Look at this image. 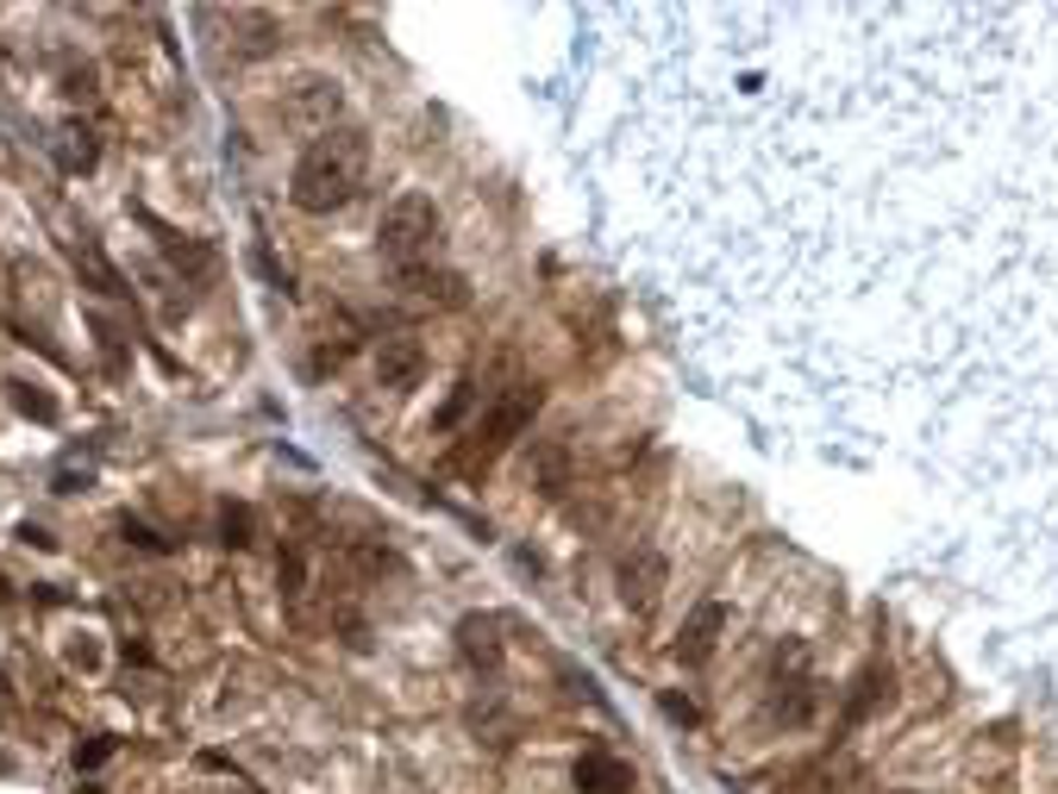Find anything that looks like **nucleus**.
<instances>
[{"mask_svg":"<svg viewBox=\"0 0 1058 794\" xmlns=\"http://www.w3.org/2000/svg\"><path fill=\"white\" fill-rule=\"evenodd\" d=\"M846 425L983 507L1058 620V7H1008L908 163L852 325Z\"/></svg>","mask_w":1058,"mask_h":794,"instance_id":"nucleus-1","label":"nucleus"},{"mask_svg":"<svg viewBox=\"0 0 1058 794\" xmlns=\"http://www.w3.org/2000/svg\"><path fill=\"white\" fill-rule=\"evenodd\" d=\"M364 170H370V138L357 125H332V132H313V145L302 150L288 195L302 213H332L364 188Z\"/></svg>","mask_w":1058,"mask_h":794,"instance_id":"nucleus-2","label":"nucleus"},{"mask_svg":"<svg viewBox=\"0 0 1058 794\" xmlns=\"http://www.w3.org/2000/svg\"><path fill=\"white\" fill-rule=\"evenodd\" d=\"M439 245V207L427 195H395L389 213H382V257L402 263V270H420Z\"/></svg>","mask_w":1058,"mask_h":794,"instance_id":"nucleus-3","label":"nucleus"},{"mask_svg":"<svg viewBox=\"0 0 1058 794\" xmlns=\"http://www.w3.org/2000/svg\"><path fill=\"white\" fill-rule=\"evenodd\" d=\"M539 400H545V395H539L532 382H520V388H507V395L489 407V420L477 425V457H482V463H489V457H502V450L514 445L520 432H527L532 413H539Z\"/></svg>","mask_w":1058,"mask_h":794,"instance_id":"nucleus-4","label":"nucleus"},{"mask_svg":"<svg viewBox=\"0 0 1058 794\" xmlns=\"http://www.w3.org/2000/svg\"><path fill=\"white\" fill-rule=\"evenodd\" d=\"M420 375H427V350H420V338L395 332V338H382V345H377V382H382V388H414Z\"/></svg>","mask_w":1058,"mask_h":794,"instance_id":"nucleus-5","label":"nucleus"},{"mask_svg":"<svg viewBox=\"0 0 1058 794\" xmlns=\"http://www.w3.org/2000/svg\"><path fill=\"white\" fill-rule=\"evenodd\" d=\"M657 588H664V563H657L652 550H639V557H627V563H620V595H627L632 613H652V607H657Z\"/></svg>","mask_w":1058,"mask_h":794,"instance_id":"nucleus-6","label":"nucleus"},{"mask_svg":"<svg viewBox=\"0 0 1058 794\" xmlns=\"http://www.w3.org/2000/svg\"><path fill=\"white\" fill-rule=\"evenodd\" d=\"M721 625H727V607H721V600L696 607V620L682 625V638H677V657H682V663H702L708 650H714V638H721Z\"/></svg>","mask_w":1058,"mask_h":794,"instance_id":"nucleus-7","label":"nucleus"},{"mask_svg":"<svg viewBox=\"0 0 1058 794\" xmlns=\"http://www.w3.org/2000/svg\"><path fill=\"white\" fill-rule=\"evenodd\" d=\"M577 789L582 794H627L632 789V770L620 764V757L589 750V757H577Z\"/></svg>","mask_w":1058,"mask_h":794,"instance_id":"nucleus-8","label":"nucleus"},{"mask_svg":"<svg viewBox=\"0 0 1058 794\" xmlns=\"http://www.w3.org/2000/svg\"><path fill=\"white\" fill-rule=\"evenodd\" d=\"M457 638H464V657H470V663H482V670H495V663H502V620L470 613V620L457 625Z\"/></svg>","mask_w":1058,"mask_h":794,"instance_id":"nucleus-9","label":"nucleus"},{"mask_svg":"<svg viewBox=\"0 0 1058 794\" xmlns=\"http://www.w3.org/2000/svg\"><path fill=\"white\" fill-rule=\"evenodd\" d=\"M402 288L427 307H464V282L457 275H432V270H402Z\"/></svg>","mask_w":1058,"mask_h":794,"instance_id":"nucleus-10","label":"nucleus"},{"mask_svg":"<svg viewBox=\"0 0 1058 794\" xmlns=\"http://www.w3.org/2000/svg\"><path fill=\"white\" fill-rule=\"evenodd\" d=\"M70 257H76V270L88 275V282H95L101 295H126V282H120V270H113V263H107V257H101V245H95V238H70Z\"/></svg>","mask_w":1058,"mask_h":794,"instance_id":"nucleus-11","label":"nucleus"},{"mask_svg":"<svg viewBox=\"0 0 1058 794\" xmlns=\"http://www.w3.org/2000/svg\"><path fill=\"white\" fill-rule=\"evenodd\" d=\"M251 538H257V513L245 507V500H226V507H220V545L245 550Z\"/></svg>","mask_w":1058,"mask_h":794,"instance_id":"nucleus-12","label":"nucleus"},{"mask_svg":"<svg viewBox=\"0 0 1058 794\" xmlns=\"http://www.w3.org/2000/svg\"><path fill=\"white\" fill-rule=\"evenodd\" d=\"M57 163H63L70 175H76V170H95V138H88V132H76V125H70V132H57Z\"/></svg>","mask_w":1058,"mask_h":794,"instance_id":"nucleus-13","label":"nucleus"},{"mask_svg":"<svg viewBox=\"0 0 1058 794\" xmlns=\"http://www.w3.org/2000/svg\"><path fill=\"white\" fill-rule=\"evenodd\" d=\"M13 407H20V413H32L38 425H57V400L45 395V388H32V382H13Z\"/></svg>","mask_w":1058,"mask_h":794,"instance_id":"nucleus-14","label":"nucleus"},{"mask_svg":"<svg viewBox=\"0 0 1058 794\" xmlns=\"http://www.w3.org/2000/svg\"><path fill=\"white\" fill-rule=\"evenodd\" d=\"M63 663H70V670H101V638H95V632H76V638L63 645Z\"/></svg>","mask_w":1058,"mask_h":794,"instance_id":"nucleus-15","label":"nucleus"},{"mask_svg":"<svg viewBox=\"0 0 1058 794\" xmlns=\"http://www.w3.org/2000/svg\"><path fill=\"white\" fill-rule=\"evenodd\" d=\"M470 400H477V388H470V382H457V388H452V400H445V407L432 413V425H439V432H452V425L464 420V413H470Z\"/></svg>","mask_w":1058,"mask_h":794,"instance_id":"nucleus-16","label":"nucleus"},{"mask_svg":"<svg viewBox=\"0 0 1058 794\" xmlns=\"http://www.w3.org/2000/svg\"><path fill=\"white\" fill-rule=\"evenodd\" d=\"M107 757H113V739H88V745H76V770H101Z\"/></svg>","mask_w":1058,"mask_h":794,"instance_id":"nucleus-17","label":"nucleus"},{"mask_svg":"<svg viewBox=\"0 0 1058 794\" xmlns=\"http://www.w3.org/2000/svg\"><path fill=\"white\" fill-rule=\"evenodd\" d=\"M126 538H132V545H145V550H170V538H157L151 525H138V520H126Z\"/></svg>","mask_w":1058,"mask_h":794,"instance_id":"nucleus-18","label":"nucleus"},{"mask_svg":"<svg viewBox=\"0 0 1058 794\" xmlns=\"http://www.w3.org/2000/svg\"><path fill=\"white\" fill-rule=\"evenodd\" d=\"M664 714H671V720H682V725H696V707H689V700H677V695H664Z\"/></svg>","mask_w":1058,"mask_h":794,"instance_id":"nucleus-19","label":"nucleus"},{"mask_svg":"<svg viewBox=\"0 0 1058 794\" xmlns=\"http://www.w3.org/2000/svg\"><path fill=\"white\" fill-rule=\"evenodd\" d=\"M76 488H88V470H63V475H57V495H76Z\"/></svg>","mask_w":1058,"mask_h":794,"instance_id":"nucleus-20","label":"nucleus"},{"mask_svg":"<svg viewBox=\"0 0 1058 794\" xmlns=\"http://www.w3.org/2000/svg\"><path fill=\"white\" fill-rule=\"evenodd\" d=\"M0 695H7V670H0Z\"/></svg>","mask_w":1058,"mask_h":794,"instance_id":"nucleus-21","label":"nucleus"},{"mask_svg":"<svg viewBox=\"0 0 1058 794\" xmlns=\"http://www.w3.org/2000/svg\"><path fill=\"white\" fill-rule=\"evenodd\" d=\"M76 794H101V789H76Z\"/></svg>","mask_w":1058,"mask_h":794,"instance_id":"nucleus-22","label":"nucleus"}]
</instances>
